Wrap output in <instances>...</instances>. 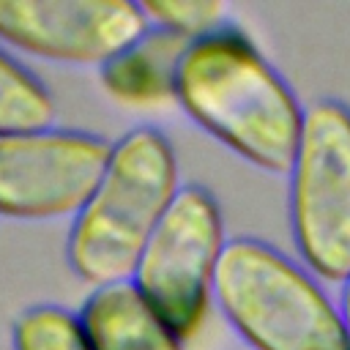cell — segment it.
Instances as JSON below:
<instances>
[{"label": "cell", "mask_w": 350, "mask_h": 350, "mask_svg": "<svg viewBox=\"0 0 350 350\" xmlns=\"http://www.w3.org/2000/svg\"><path fill=\"white\" fill-rule=\"evenodd\" d=\"M175 101L241 159L265 172L290 175L306 109L238 30L221 27L189 46Z\"/></svg>", "instance_id": "cell-1"}, {"label": "cell", "mask_w": 350, "mask_h": 350, "mask_svg": "<svg viewBox=\"0 0 350 350\" xmlns=\"http://www.w3.org/2000/svg\"><path fill=\"white\" fill-rule=\"evenodd\" d=\"M178 191V161L170 139L153 126L126 131L112 142L109 164L93 197L74 216L66 243L74 273L93 287L131 282Z\"/></svg>", "instance_id": "cell-2"}, {"label": "cell", "mask_w": 350, "mask_h": 350, "mask_svg": "<svg viewBox=\"0 0 350 350\" xmlns=\"http://www.w3.org/2000/svg\"><path fill=\"white\" fill-rule=\"evenodd\" d=\"M213 295L254 350H350L342 314L323 287L265 241H227Z\"/></svg>", "instance_id": "cell-3"}, {"label": "cell", "mask_w": 350, "mask_h": 350, "mask_svg": "<svg viewBox=\"0 0 350 350\" xmlns=\"http://www.w3.org/2000/svg\"><path fill=\"white\" fill-rule=\"evenodd\" d=\"M290 227L317 276H350V107L320 98L306 107L301 145L290 170Z\"/></svg>", "instance_id": "cell-4"}, {"label": "cell", "mask_w": 350, "mask_h": 350, "mask_svg": "<svg viewBox=\"0 0 350 350\" xmlns=\"http://www.w3.org/2000/svg\"><path fill=\"white\" fill-rule=\"evenodd\" d=\"M224 249L213 194L197 183L180 186L131 276L134 290L180 342L202 325Z\"/></svg>", "instance_id": "cell-5"}, {"label": "cell", "mask_w": 350, "mask_h": 350, "mask_svg": "<svg viewBox=\"0 0 350 350\" xmlns=\"http://www.w3.org/2000/svg\"><path fill=\"white\" fill-rule=\"evenodd\" d=\"M109 156L112 145L96 134L66 129L0 134V216H77Z\"/></svg>", "instance_id": "cell-6"}, {"label": "cell", "mask_w": 350, "mask_h": 350, "mask_svg": "<svg viewBox=\"0 0 350 350\" xmlns=\"http://www.w3.org/2000/svg\"><path fill=\"white\" fill-rule=\"evenodd\" d=\"M148 27L139 3L0 0V41L57 63L101 68Z\"/></svg>", "instance_id": "cell-7"}, {"label": "cell", "mask_w": 350, "mask_h": 350, "mask_svg": "<svg viewBox=\"0 0 350 350\" xmlns=\"http://www.w3.org/2000/svg\"><path fill=\"white\" fill-rule=\"evenodd\" d=\"M191 44L194 41L172 30L150 25L134 44L98 68L101 85L109 96L126 104H159L175 98L178 71Z\"/></svg>", "instance_id": "cell-8"}, {"label": "cell", "mask_w": 350, "mask_h": 350, "mask_svg": "<svg viewBox=\"0 0 350 350\" xmlns=\"http://www.w3.org/2000/svg\"><path fill=\"white\" fill-rule=\"evenodd\" d=\"M79 317L96 350H180V339L131 282L96 287L85 298Z\"/></svg>", "instance_id": "cell-9"}, {"label": "cell", "mask_w": 350, "mask_h": 350, "mask_svg": "<svg viewBox=\"0 0 350 350\" xmlns=\"http://www.w3.org/2000/svg\"><path fill=\"white\" fill-rule=\"evenodd\" d=\"M55 101L46 88L0 49V134L52 129Z\"/></svg>", "instance_id": "cell-10"}, {"label": "cell", "mask_w": 350, "mask_h": 350, "mask_svg": "<svg viewBox=\"0 0 350 350\" xmlns=\"http://www.w3.org/2000/svg\"><path fill=\"white\" fill-rule=\"evenodd\" d=\"M14 350H96L79 314L55 304L25 309L14 320Z\"/></svg>", "instance_id": "cell-11"}, {"label": "cell", "mask_w": 350, "mask_h": 350, "mask_svg": "<svg viewBox=\"0 0 350 350\" xmlns=\"http://www.w3.org/2000/svg\"><path fill=\"white\" fill-rule=\"evenodd\" d=\"M139 8L153 27L172 30L189 41H200L221 30V19L227 14L224 3L213 0H145Z\"/></svg>", "instance_id": "cell-12"}, {"label": "cell", "mask_w": 350, "mask_h": 350, "mask_svg": "<svg viewBox=\"0 0 350 350\" xmlns=\"http://www.w3.org/2000/svg\"><path fill=\"white\" fill-rule=\"evenodd\" d=\"M342 323H345V336H347V347H350V276L345 282V295H342V306H339Z\"/></svg>", "instance_id": "cell-13"}]
</instances>
